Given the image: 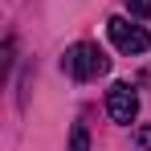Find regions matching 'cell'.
<instances>
[{
    "instance_id": "1",
    "label": "cell",
    "mask_w": 151,
    "mask_h": 151,
    "mask_svg": "<svg viewBox=\"0 0 151 151\" xmlns=\"http://www.w3.org/2000/svg\"><path fill=\"white\" fill-rule=\"evenodd\" d=\"M61 70L74 78V82H90V78H98V74H106V70H110V57H106L94 41H78V45H70V49H65Z\"/></svg>"
},
{
    "instance_id": "2",
    "label": "cell",
    "mask_w": 151,
    "mask_h": 151,
    "mask_svg": "<svg viewBox=\"0 0 151 151\" xmlns=\"http://www.w3.org/2000/svg\"><path fill=\"white\" fill-rule=\"evenodd\" d=\"M106 37L114 41L119 53H147L151 49V33L143 25H131L127 17H110L106 21Z\"/></svg>"
},
{
    "instance_id": "3",
    "label": "cell",
    "mask_w": 151,
    "mask_h": 151,
    "mask_svg": "<svg viewBox=\"0 0 151 151\" xmlns=\"http://www.w3.org/2000/svg\"><path fill=\"white\" fill-rule=\"evenodd\" d=\"M106 114H110L114 123H135V114H139V94H135L127 82H114V86L106 90Z\"/></svg>"
},
{
    "instance_id": "4",
    "label": "cell",
    "mask_w": 151,
    "mask_h": 151,
    "mask_svg": "<svg viewBox=\"0 0 151 151\" xmlns=\"http://www.w3.org/2000/svg\"><path fill=\"white\" fill-rule=\"evenodd\" d=\"M70 151H90V135L82 123H74V131H70Z\"/></svg>"
},
{
    "instance_id": "5",
    "label": "cell",
    "mask_w": 151,
    "mask_h": 151,
    "mask_svg": "<svg viewBox=\"0 0 151 151\" xmlns=\"http://www.w3.org/2000/svg\"><path fill=\"white\" fill-rule=\"evenodd\" d=\"M127 8L135 17H151V0H127Z\"/></svg>"
},
{
    "instance_id": "6",
    "label": "cell",
    "mask_w": 151,
    "mask_h": 151,
    "mask_svg": "<svg viewBox=\"0 0 151 151\" xmlns=\"http://www.w3.org/2000/svg\"><path fill=\"white\" fill-rule=\"evenodd\" d=\"M139 147H151V127H143V131H139Z\"/></svg>"
}]
</instances>
